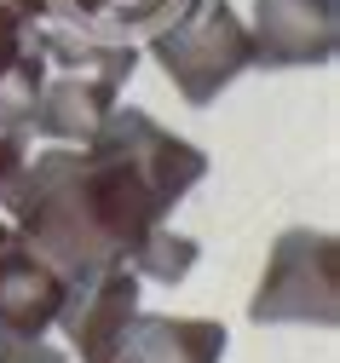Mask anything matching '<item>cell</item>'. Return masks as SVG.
Listing matches in <instances>:
<instances>
[{
  "mask_svg": "<svg viewBox=\"0 0 340 363\" xmlns=\"http://www.w3.org/2000/svg\"><path fill=\"white\" fill-rule=\"evenodd\" d=\"M202 173L208 156L190 139L116 104L92 145L23 156L0 208L64 283H81L104 265H127Z\"/></svg>",
  "mask_w": 340,
  "mask_h": 363,
  "instance_id": "cell-1",
  "label": "cell"
},
{
  "mask_svg": "<svg viewBox=\"0 0 340 363\" xmlns=\"http://www.w3.org/2000/svg\"><path fill=\"white\" fill-rule=\"evenodd\" d=\"M23 40L40 58V93L23 133L53 145H92V133L104 127L121 86L138 69V47L133 40H92L64 23H29Z\"/></svg>",
  "mask_w": 340,
  "mask_h": 363,
  "instance_id": "cell-2",
  "label": "cell"
},
{
  "mask_svg": "<svg viewBox=\"0 0 340 363\" xmlns=\"http://www.w3.org/2000/svg\"><path fill=\"white\" fill-rule=\"evenodd\" d=\"M150 58L185 104H214L242 69H254V40L248 23L231 12V0H185L150 35Z\"/></svg>",
  "mask_w": 340,
  "mask_h": 363,
  "instance_id": "cell-3",
  "label": "cell"
},
{
  "mask_svg": "<svg viewBox=\"0 0 340 363\" xmlns=\"http://www.w3.org/2000/svg\"><path fill=\"white\" fill-rule=\"evenodd\" d=\"M254 323H317L334 329L340 317V242L329 231H283L260 294L248 306Z\"/></svg>",
  "mask_w": 340,
  "mask_h": 363,
  "instance_id": "cell-4",
  "label": "cell"
},
{
  "mask_svg": "<svg viewBox=\"0 0 340 363\" xmlns=\"http://www.w3.org/2000/svg\"><path fill=\"white\" fill-rule=\"evenodd\" d=\"M144 277H133V265H104L92 277L70 283L64 311H58V329L70 335L81 363H110V352L121 346L127 323L138 317V289Z\"/></svg>",
  "mask_w": 340,
  "mask_h": 363,
  "instance_id": "cell-5",
  "label": "cell"
},
{
  "mask_svg": "<svg viewBox=\"0 0 340 363\" xmlns=\"http://www.w3.org/2000/svg\"><path fill=\"white\" fill-rule=\"evenodd\" d=\"M340 35V0H254V64L260 69H295L329 64Z\"/></svg>",
  "mask_w": 340,
  "mask_h": 363,
  "instance_id": "cell-6",
  "label": "cell"
},
{
  "mask_svg": "<svg viewBox=\"0 0 340 363\" xmlns=\"http://www.w3.org/2000/svg\"><path fill=\"white\" fill-rule=\"evenodd\" d=\"M64 294L70 283L58 277L53 265H46L23 237L0 254V323L18 329V335H46L58 323V311H64Z\"/></svg>",
  "mask_w": 340,
  "mask_h": 363,
  "instance_id": "cell-7",
  "label": "cell"
},
{
  "mask_svg": "<svg viewBox=\"0 0 340 363\" xmlns=\"http://www.w3.org/2000/svg\"><path fill=\"white\" fill-rule=\"evenodd\" d=\"M110 363H225V323L208 317H133Z\"/></svg>",
  "mask_w": 340,
  "mask_h": 363,
  "instance_id": "cell-8",
  "label": "cell"
},
{
  "mask_svg": "<svg viewBox=\"0 0 340 363\" xmlns=\"http://www.w3.org/2000/svg\"><path fill=\"white\" fill-rule=\"evenodd\" d=\"M46 18H58L75 35L92 40H138V35H156L185 0H40Z\"/></svg>",
  "mask_w": 340,
  "mask_h": 363,
  "instance_id": "cell-9",
  "label": "cell"
},
{
  "mask_svg": "<svg viewBox=\"0 0 340 363\" xmlns=\"http://www.w3.org/2000/svg\"><path fill=\"white\" fill-rule=\"evenodd\" d=\"M127 265H133V277H150V283H179L185 271L197 265V242H190V237H179V231H168V225H156V231L138 242V254H133Z\"/></svg>",
  "mask_w": 340,
  "mask_h": 363,
  "instance_id": "cell-10",
  "label": "cell"
},
{
  "mask_svg": "<svg viewBox=\"0 0 340 363\" xmlns=\"http://www.w3.org/2000/svg\"><path fill=\"white\" fill-rule=\"evenodd\" d=\"M0 363H64V352L46 346V340H35V335H18V329L0 323Z\"/></svg>",
  "mask_w": 340,
  "mask_h": 363,
  "instance_id": "cell-11",
  "label": "cell"
},
{
  "mask_svg": "<svg viewBox=\"0 0 340 363\" xmlns=\"http://www.w3.org/2000/svg\"><path fill=\"white\" fill-rule=\"evenodd\" d=\"M23 29H29L23 18H12L6 6H0V75H6V69H12V58L23 52Z\"/></svg>",
  "mask_w": 340,
  "mask_h": 363,
  "instance_id": "cell-12",
  "label": "cell"
},
{
  "mask_svg": "<svg viewBox=\"0 0 340 363\" xmlns=\"http://www.w3.org/2000/svg\"><path fill=\"white\" fill-rule=\"evenodd\" d=\"M23 156H29L23 150V133H0V191L12 185V173L23 167Z\"/></svg>",
  "mask_w": 340,
  "mask_h": 363,
  "instance_id": "cell-13",
  "label": "cell"
},
{
  "mask_svg": "<svg viewBox=\"0 0 340 363\" xmlns=\"http://www.w3.org/2000/svg\"><path fill=\"white\" fill-rule=\"evenodd\" d=\"M0 6H6L12 18H23V23H35V18L46 12V6H40V0H0Z\"/></svg>",
  "mask_w": 340,
  "mask_h": 363,
  "instance_id": "cell-14",
  "label": "cell"
},
{
  "mask_svg": "<svg viewBox=\"0 0 340 363\" xmlns=\"http://www.w3.org/2000/svg\"><path fill=\"white\" fill-rule=\"evenodd\" d=\"M12 242H18V225H0V254H6Z\"/></svg>",
  "mask_w": 340,
  "mask_h": 363,
  "instance_id": "cell-15",
  "label": "cell"
}]
</instances>
